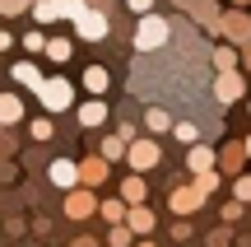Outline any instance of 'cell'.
Instances as JSON below:
<instances>
[{"label":"cell","mask_w":251,"mask_h":247,"mask_svg":"<svg viewBox=\"0 0 251 247\" xmlns=\"http://www.w3.org/2000/svg\"><path fill=\"white\" fill-rule=\"evenodd\" d=\"M237 215H242V201H237V196H233V205H224V224H233Z\"/></svg>","instance_id":"d6a6232c"},{"label":"cell","mask_w":251,"mask_h":247,"mask_svg":"<svg viewBox=\"0 0 251 247\" xmlns=\"http://www.w3.org/2000/svg\"><path fill=\"white\" fill-rule=\"evenodd\" d=\"M214 70H237V61H242V47L237 42H224V47H214Z\"/></svg>","instance_id":"2e32d148"},{"label":"cell","mask_w":251,"mask_h":247,"mask_svg":"<svg viewBox=\"0 0 251 247\" xmlns=\"http://www.w3.org/2000/svg\"><path fill=\"white\" fill-rule=\"evenodd\" d=\"M126 224H130L135 233H149V229H153V210H149L144 201H140V205H130V215H126Z\"/></svg>","instance_id":"e0dca14e"},{"label":"cell","mask_w":251,"mask_h":247,"mask_svg":"<svg viewBox=\"0 0 251 247\" xmlns=\"http://www.w3.org/2000/svg\"><path fill=\"white\" fill-rule=\"evenodd\" d=\"M144 126H149V131H172V117H168V108H158V103H153V108L144 112Z\"/></svg>","instance_id":"cb8c5ba5"},{"label":"cell","mask_w":251,"mask_h":247,"mask_svg":"<svg viewBox=\"0 0 251 247\" xmlns=\"http://www.w3.org/2000/svg\"><path fill=\"white\" fill-rule=\"evenodd\" d=\"M51 182L65 187V192L79 187V164H75V159H56V164H51Z\"/></svg>","instance_id":"9a60e30c"},{"label":"cell","mask_w":251,"mask_h":247,"mask_svg":"<svg viewBox=\"0 0 251 247\" xmlns=\"http://www.w3.org/2000/svg\"><path fill=\"white\" fill-rule=\"evenodd\" d=\"M209 247H228V243H233V238H228V229H214V233H209V238H205Z\"/></svg>","instance_id":"1f68e13d"},{"label":"cell","mask_w":251,"mask_h":247,"mask_svg":"<svg viewBox=\"0 0 251 247\" xmlns=\"http://www.w3.org/2000/svg\"><path fill=\"white\" fill-rule=\"evenodd\" d=\"M0 136H5V121H0Z\"/></svg>","instance_id":"ab89813d"},{"label":"cell","mask_w":251,"mask_h":247,"mask_svg":"<svg viewBox=\"0 0 251 247\" xmlns=\"http://www.w3.org/2000/svg\"><path fill=\"white\" fill-rule=\"evenodd\" d=\"M144 192H149V187H144V173H130V177L121 182V196H126L130 205H140V201H144Z\"/></svg>","instance_id":"d6986e66"},{"label":"cell","mask_w":251,"mask_h":247,"mask_svg":"<svg viewBox=\"0 0 251 247\" xmlns=\"http://www.w3.org/2000/svg\"><path fill=\"white\" fill-rule=\"evenodd\" d=\"M28 136H33V140H51V136H56V126H51V117H37L33 126H28Z\"/></svg>","instance_id":"4316f807"},{"label":"cell","mask_w":251,"mask_h":247,"mask_svg":"<svg viewBox=\"0 0 251 247\" xmlns=\"http://www.w3.org/2000/svg\"><path fill=\"white\" fill-rule=\"evenodd\" d=\"M84 89L89 93H107V70H102V65H89V70H84Z\"/></svg>","instance_id":"603a6c76"},{"label":"cell","mask_w":251,"mask_h":247,"mask_svg":"<svg viewBox=\"0 0 251 247\" xmlns=\"http://www.w3.org/2000/svg\"><path fill=\"white\" fill-rule=\"evenodd\" d=\"M242 93H247V80H242L237 70H219V75H214V98L224 103V108H228V103H237Z\"/></svg>","instance_id":"52a82bcc"},{"label":"cell","mask_w":251,"mask_h":247,"mask_svg":"<svg viewBox=\"0 0 251 247\" xmlns=\"http://www.w3.org/2000/svg\"><path fill=\"white\" fill-rule=\"evenodd\" d=\"M140 247H158V243H140Z\"/></svg>","instance_id":"74e56055"},{"label":"cell","mask_w":251,"mask_h":247,"mask_svg":"<svg viewBox=\"0 0 251 247\" xmlns=\"http://www.w3.org/2000/svg\"><path fill=\"white\" fill-rule=\"evenodd\" d=\"M135 47H140V52H163V47H168V19H158L153 9H149V14H140Z\"/></svg>","instance_id":"6da1fadb"},{"label":"cell","mask_w":251,"mask_h":247,"mask_svg":"<svg viewBox=\"0 0 251 247\" xmlns=\"http://www.w3.org/2000/svg\"><path fill=\"white\" fill-rule=\"evenodd\" d=\"M186 168H191V173H205V168H219V149H209V145H200V140H196V145L186 149Z\"/></svg>","instance_id":"7c38bea8"},{"label":"cell","mask_w":251,"mask_h":247,"mask_svg":"<svg viewBox=\"0 0 251 247\" xmlns=\"http://www.w3.org/2000/svg\"><path fill=\"white\" fill-rule=\"evenodd\" d=\"M247 154H251V136H247Z\"/></svg>","instance_id":"f35d334b"},{"label":"cell","mask_w":251,"mask_h":247,"mask_svg":"<svg viewBox=\"0 0 251 247\" xmlns=\"http://www.w3.org/2000/svg\"><path fill=\"white\" fill-rule=\"evenodd\" d=\"M75 56V47L65 42V37H51V42H47V61H56V65H65Z\"/></svg>","instance_id":"7402d4cb"},{"label":"cell","mask_w":251,"mask_h":247,"mask_svg":"<svg viewBox=\"0 0 251 247\" xmlns=\"http://www.w3.org/2000/svg\"><path fill=\"white\" fill-rule=\"evenodd\" d=\"M75 5H79V0H37V5H33V19H37V24H56V19H75Z\"/></svg>","instance_id":"9c48e42d"},{"label":"cell","mask_w":251,"mask_h":247,"mask_svg":"<svg viewBox=\"0 0 251 247\" xmlns=\"http://www.w3.org/2000/svg\"><path fill=\"white\" fill-rule=\"evenodd\" d=\"M75 117H79V126H102V121H107V103L102 98H89V103H79V108H75Z\"/></svg>","instance_id":"4fadbf2b"},{"label":"cell","mask_w":251,"mask_h":247,"mask_svg":"<svg viewBox=\"0 0 251 247\" xmlns=\"http://www.w3.org/2000/svg\"><path fill=\"white\" fill-rule=\"evenodd\" d=\"M37 98H42L47 112H70L75 108V84L70 80H47L42 89H37Z\"/></svg>","instance_id":"3957f363"},{"label":"cell","mask_w":251,"mask_h":247,"mask_svg":"<svg viewBox=\"0 0 251 247\" xmlns=\"http://www.w3.org/2000/svg\"><path fill=\"white\" fill-rule=\"evenodd\" d=\"M33 0H0V14H19V9H28Z\"/></svg>","instance_id":"f546056e"},{"label":"cell","mask_w":251,"mask_h":247,"mask_svg":"<svg viewBox=\"0 0 251 247\" xmlns=\"http://www.w3.org/2000/svg\"><path fill=\"white\" fill-rule=\"evenodd\" d=\"M172 238H177V243H186V238H191V224H186V220H181V224H172Z\"/></svg>","instance_id":"836d02e7"},{"label":"cell","mask_w":251,"mask_h":247,"mask_svg":"<svg viewBox=\"0 0 251 247\" xmlns=\"http://www.w3.org/2000/svg\"><path fill=\"white\" fill-rule=\"evenodd\" d=\"M205 201H209V192H200L196 182H191V187H177V192L168 196V205H172L177 215H196V210H200Z\"/></svg>","instance_id":"ba28073f"},{"label":"cell","mask_w":251,"mask_h":247,"mask_svg":"<svg viewBox=\"0 0 251 247\" xmlns=\"http://www.w3.org/2000/svg\"><path fill=\"white\" fill-rule=\"evenodd\" d=\"M126 149H130V140H126L121 131H117V136H107V140H102V154H107V159H121Z\"/></svg>","instance_id":"d4e9b609"},{"label":"cell","mask_w":251,"mask_h":247,"mask_svg":"<svg viewBox=\"0 0 251 247\" xmlns=\"http://www.w3.org/2000/svg\"><path fill=\"white\" fill-rule=\"evenodd\" d=\"M107 14H102V9H89L79 0V5H75V33L84 37V42H102V37H107Z\"/></svg>","instance_id":"7a4b0ae2"},{"label":"cell","mask_w":251,"mask_h":247,"mask_svg":"<svg viewBox=\"0 0 251 247\" xmlns=\"http://www.w3.org/2000/svg\"><path fill=\"white\" fill-rule=\"evenodd\" d=\"M242 61H247V70H251V42H242Z\"/></svg>","instance_id":"8d00e7d4"},{"label":"cell","mask_w":251,"mask_h":247,"mask_svg":"<svg viewBox=\"0 0 251 247\" xmlns=\"http://www.w3.org/2000/svg\"><path fill=\"white\" fill-rule=\"evenodd\" d=\"M219 33L228 37V42H251V14H242V9H228L224 19H219Z\"/></svg>","instance_id":"8992f818"},{"label":"cell","mask_w":251,"mask_h":247,"mask_svg":"<svg viewBox=\"0 0 251 247\" xmlns=\"http://www.w3.org/2000/svg\"><path fill=\"white\" fill-rule=\"evenodd\" d=\"M196 187H200V192H214V187H219V168H205V173H196Z\"/></svg>","instance_id":"f1b7e54d"},{"label":"cell","mask_w":251,"mask_h":247,"mask_svg":"<svg viewBox=\"0 0 251 247\" xmlns=\"http://www.w3.org/2000/svg\"><path fill=\"white\" fill-rule=\"evenodd\" d=\"M24 47H28V52H47V37H42V33H28Z\"/></svg>","instance_id":"4dcf8cb0"},{"label":"cell","mask_w":251,"mask_h":247,"mask_svg":"<svg viewBox=\"0 0 251 247\" xmlns=\"http://www.w3.org/2000/svg\"><path fill=\"white\" fill-rule=\"evenodd\" d=\"M237 5H242V0H237Z\"/></svg>","instance_id":"60d3db41"},{"label":"cell","mask_w":251,"mask_h":247,"mask_svg":"<svg viewBox=\"0 0 251 247\" xmlns=\"http://www.w3.org/2000/svg\"><path fill=\"white\" fill-rule=\"evenodd\" d=\"M242 159H247V145L228 140V145L219 149V173H242Z\"/></svg>","instance_id":"5bb4252c"},{"label":"cell","mask_w":251,"mask_h":247,"mask_svg":"<svg viewBox=\"0 0 251 247\" xmlns=\"http://www.w3.org/2000/svg\"><path fill=\"white\" fill-rule=\"evenodd\" d=\"M172 136H177L181 145H196V140H200V126H196V121H177V126H172Z\"/></svg>","instance_id":"484cf974"},{"label":"cell","mask_w":251,"mask_h":247,"mask_svg":"<svg viewBox=\"0 0 251 247\" xmlns=\"http://www.w3.org/2000/svg\"><path fill=\"white\" fill-rule=\"evenodd\" d=\"M126 215H130V201H126V196H117V201H102V220H107V224H121Z\"/></svg>","instance_id":"44dd1931"},{"label":"cell","mask_w":251,"mask_h":247,"mask_svg":"<svg viewBox=\"0 0 251 247\" xmlns=\"http://www.w3.org/2000/svg\"><path fill=\"white\" fill-rule=\"evenodd\" d=\"M126 164H130L135 173H149V168H158V164H163L158 140H130V149H126Z\"/></svg>","instance_id":"277c9868"},{"label":"cell","mask_w":251,"mask_h":247,"mask_svg":"<svg viewBox=\"0 0 251 247\" xmlns=\"http://www.w3.org/2000/svg\"><path fill=\"white\" fill-rule=\"evenodd\" d=\"M19 117H24V103H19L14 93H0V121H5V126H14Z\"/></svg>","instance_id":"ffe728a7"},{"label":"cell","mask_w":251,"mask_h":247,"mask_svg":"<svg viewBox=\"0 0 251 247\" xmlns=\"http://www.w3.org/2000/svg\"><path fill=\"white\" fill-rule=\"evenodd\" d=\"M102 210V201L98 196H93V187H70V196H65V215H70V220H89V215H98Z\"/></svg>","instance_id":"5b68a950"},{"label":"cell","mask_w":251,"mask_h":247,"mask_svg":"<svg viewBox=\"0 0 251 247\" xmlns=\"http://www.w3.org/2000/svg\"><path fill=\"white\" fill-rule=\"evenodd\" d=\"M112 159L107 154H93V159H84V164H79V182L84 187H98V182H107V173H112Z\"/></svg>","instance_id":"30bf717a"},{"label":"cell","mask_w":251,"mask_h":247,"mask_svg":"<svg viewBox=\"0 0 251 247\" xmlns=\"http://www.w3.org/2000/svg\"><path fill=\"white\" fill-rule=\"evenodd\" d=\"M126 5H130L135 14H149V9H153V0H126Z\"/></svg>","instance_id":"e575fe53"},{"label":"cell","mask_w":251,"mask_h":247,"mask_svg":"<svg viewBox=\"0 0 251 247\" xmlns=\"http://www.w3.org/2000/svg\"><path fill=\"white\" fill-rule=\"evenodd\" d=\"M177 5H181V9H191L200 28H209V33H219V19H224V14H219V9L209 5V0H177Z\"/></svg>","instance_id":"8fae6325"},{"label":"cell","mask_w":251,"mask_h":247,"mask_svg":"<svg viewBox=\"0 0 251 247\" xmlns=\"http://www.w3.org/2000/svg\"><path fill=\"white\" fill-rule=\"evenodd\" d=\"M5 47H14V37H9V28H0V52H5Z\"/></svg>","instance_id":"d590c367"},{"label":"cell","mask_w":251,"mask_h":247,"mask_svg":"<svg viewBox=\"0 0 251 247\" xmlns=\"http://www.w3.org/2000/svg\"><path fill=\"white\" fill-rule=\"evenodd\" d=\"M14 80H19V84H28V89H33V93H37V89H42V84H47L42 75H37V65H33V61H19V65H14Z\"/></svg>","instance_id":"ac0fdd59"},{"label":"cell","mask_w":251,"mask_h":247,"mask_svg":"<svg viewBox=\"0 0 251 247\" xmlns=\"http://www.w3.org/2000/svg\"><path fill=\"white\" fill-rule=\"evenodd\" d=\"M233 196H237V201H251V173H237L233 177Z\"/></svg>","instance_id":"83f0119b"}]
</instances>
